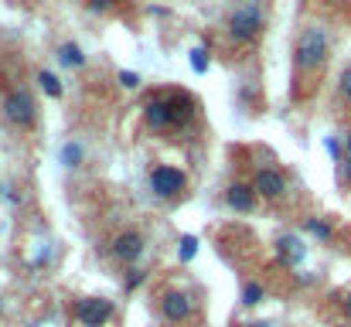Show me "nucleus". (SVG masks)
Listing matches in <instances>:
<instances>
[{"label": "nucleus", "mask_w": 351, "mask_h": 327, "mask_svg": "<svg viewBox=\"0 0 351 327\" xmlns=\"http://www.w3.org/2000/svg\"><path fill=\"white\" fill-rule=\"evenodd\" d=\"M259 300H263V287H259V283H245V287H242V304H245V307H256Z\"/></svg>", "instance_id": "nucleus-19"}, {"label": "nucleus", "mask_w": 351, "mask_h": 327, "mask_svg": "<svg viewBox=\"0 0 351 327\" xmlns=\"http://www.w3.org/2000/svg\"><path fill=\"white\" fill-rule=\"evenodd\" d=\"M188 62H191V69L202 75V72H208V48L205 45H198V48H191V55H188Z\"/></svg>", "instance_id": "nucleus-18"}, {"label": "nucleus", "mask_w": 351, "mask_h": 327, "mask_svg": "<svg viewBox=\"0 0 351 327\" xmlns=\"http://www.w3.org/2000/svg\"><path fill=\"white\" fill-rule=\"evenodd\" d=\"M38 86H41V93H45V96H51V99H62V93H65V86L58 82V75H55V72H48V69H41V72H38Z\"/></svg>", "instance_id": "nucleus-15"}, {"label": "nucleus", "mask_w": 351, "mask_h": 327, "mask_svg": "<svg viewBox=\"0 0 351 327\" xmlns=\"http://www.w3.org/2000/svg\"><path fill=\"white\" fill-rule=\"evenodd\" d=\"M3 119L10 126H17V130L34 126L38 123V103H34V96L24 93V89H10L3 96Z\"/></svg>", "instance_id": "nucleus-3"}, {"label": "nucleus", "mask_w": 351, "mask_h": 327, "mask_svg": "<svg viewBox=\"0 0 351 327\" xmlns=\"http://www.w3.org/2000/svg\"><path fill=\"white\" fill-rule=\"evenodd\" d=\"M113 3L117 0H89V10L93 14H106V10H113Z\"/></svg>", "instance_id": "nucleus-23"}, {"label": "nucleus", "mask_w": 351, "mask_h": 327, "mask_svg": "<svg viewBox=\"0 0 351 327\" xmlns=\"http://www.w3.org/2000/svg\"><path fill=\"white\" fill-rule=\"evenodd\" d=\"M252 191L259 195V198H283L287 195V178L280 174V171H273V167H263V171H256V178H252Z\"/></svg>", "instance_id": "nucleus-8"}, {"label": "nucleus", "mask_w": 351, "mask_h": 327, "mask_svg": "<svg viewBox=\"0 0 351 327\" xmlns=\"http://www.w3.org/2000/svg\"><path fill=\"white\" fill-rule=\"evenodd\" d=\"M345 157H351V133L345 136Z\"/></svg>", "instance_id": "nucleus-28"}, {"label": "nucleus", "mask_w": 351, "mask_h": 327, "mask_svg": "<svg viewBox=\"0 0 351 327\" xmlns=\"http://www.w3.org/2000/svg\"><path fill=\"white\" fill-rule=\"evenodd\" d=\"M338 178H341L345 184H351V157H345V160H341V167H338Z\"/></svg>", "instance_id": "nucleus-25"}, {"label": "nucleus", "mask_w": 351, "mask_h": 327, "mask_svg": "<svg viewBox=\"0 0 351 327\" xmlns=\"http://www.w3.org/2000/svg\"><path fill=\"white\" fill-rule=\"evenodd\" d=\"M110 252H113L117 263L133 266V263L147 252V239H143L140 232H119V235H113V242H110Z\"/></svg>", "instance_id": "nucleus-6"}, {"label": "nucleus", "mask_w": 351, "mask_h": 327, "mask_svg": "<svg viewBox=\"0 0 351 327\" xmlns=\"http://www.w3.org/2000/svg\"><path fill=\"white\" fill-rule=\"evenodd\" d=\"M143 280H147V273H143V269H130V276H126V283H123V287H126V290L133 293V290H136V287H140Z\"/></svg>", "instance_id": "nucleus-21"}, {"label": "nucleus", "mask_w": 351, "mask_h": 327, "mask_svg": "<svg viewBox=\"0 0 351 327\" xmlns=\"http://www.w3.org/2000/svg\"><path fill=\"white\" fill-rule=\"evenodd\" d=\"M263 27H266V17H263V7L259 3H242V7H235L232 14H229V24H226V31H229V38L239 41V45H249V41H256L259 34H263Z\"/></svg>", "instance_id": "nucleus-2"}, {"label": "nucleus", "mask_w": 351, "mask_h": 327, "mask_svg": "<svg viewBox=\"0 0 351 327\" xmlns=\"http://www.w3.org/2000/svg\"><path fill=\"white\" fill-rule=\"evenodd\" d=\"M341 327H345V324H341Z\"/></svg>", "instance_id": "nucleus-30"}, {"label": "nucleus", "mask_w": 351, "mask_h": 327, "mask_svg": "<svg viewBox=\"0 0 351 327\" xmlns=\"http://www.w3.org/2000/svg\"><path fill=\"white\" fill-rule=\"evenodd\" d=\"M239 327H269V321H245V324H239Z\"/></svg>", "instance_id": "nucleus-27"}, {"label": "nucleus", "mask_w": 351, "mask_h": 327, "mask_svg": "<svg viewBox=\"0 0 351 327\" xmlns=\"http://www.w3.org/2000/svg\"><path fill=\"white\" fill-rule=\"evenodd\" d=\"M304 228H307L311 235H317L321 242H328V239L335 235V228H331V221H324V218H307V221H304Z\"/></svg>", "instance_id": "nucleus-16"}, {"label": "nucleus", "mask_w": 351, "mask_h": 327, "mask_svg": "<svg viewBox=\"0 0 351 327\" xmlns=\"http://www.w3.org/2000/svg\"><path fill=\"white\" fill-rule=\"evenodd\" d=\"M341 311H345V317L351 321V290L345 293V297H341Z\"/></svg>", "instance_id": "nucleus-26"}, {"label": "nucleus", "mask_w": 351, "mask_h": 327, "mask_svg": "<svg viewBox=\"0 0 351 327\" xmlns=\"http://www.w3.org/2000/svg\"><path fill=\"white\" fill-rule=\"evenodd\" d=\"M304 256H307V245H304V239L300 235H293V232H287V235H280L276 239V259L283 263V266H300L304 263Z\"/></svg>", "instance_id": "nucleus-9"}, {"label": "nucleus", "mask_w": 351, "mask_h": 327, "mask_svg": "<svg viewBox=\"0 0 351 327\" xmlns=\"http://www.w3.org/2000/svg\"><path fill=\"white\" fill-rule=\"evenodd\" d=\"M328 55H331L328 31H324L321 24L304 27L300 38H297V45H293V62H297V69H304V72H317V69H324Z\"/></svg>", "instance_id": "nucleus-1"}, {"label": "nucleus", "mask_w": 351, "mask_h": 327, "mask_svg": "<svg viewBox=\"0 0 351 327\" xmlns=\"http://www.w3.org/2000/svg\"><path fill=\"white\" fill-rule=\"evenodd\" d=\"M167 109H171V126H188L195 119V99L184 96V93H171L167 99Z\"/></svg>", "instance_id": "nucleus-10"}, {"label": "nucleus", "mask_w": 351, "mask_h": 327, "mask_svg": "<svg viewBox=\"0 0 351 327\" xmlns=\"http://www.w3.org/2000/svg\"><path fill=\"white\" fill-rule=\"evenodd\" d=\"M75 321L79 327H106L113 321V304L106 297H82L75 304Z\"/></svg>", "instance_id": "nucleus-4"}, {"label": "nucleus", "mask_w": 351, "mask_h": 327, "mask_svg": "<svg viewBox=\"0 0 351 327\" xmlns=\"http://www.w3.org/2000/svg\"><path fill=\"white\" fill-rule=\"evenodd\" d=\"M198 256V239L195 235H181V242H178V259L181 263H191Z\"/></svg>", "instance_id": "nucleus-17"}, {"label": "nucleus", "mask_w": 351, "mask_h": 327, "mask_svg": "<svg viewBox=\"0 0 351 327\" xmlns=\"http://www.w3.org/2000/svg\"><path fill=\"white\" fill-rule=\"evenodd\" d=\"M184 184H188V178H184V171H178V167L160 164V167L150 171V191H154L157 198H178V195L184 191Z\"/></svg>", "instance_id": "nucleus-5"}, {"label": "nucleus", "mask_w": 351, "mask_h": 327, "mask_svg": "<svg viewBox=\"0 0 351 327\" xmlns=\"http://www.w3.org/2000/svg\"><path fill=\"white\" fill-rule=\"evenodd\" d=\"M324 150H328L335 160H345V157H341V154H345V147H341V140H338V136H324Z\"/></svg>", "instance_id": "nucleus-20"}, {"label": "nucleus", "mask_w": 351, "mask_h": 327, "mask_svg": "<svg viewBox=\"0 0 351 327\" xmlns=\"http://www.w3.org/2000/svg\"><path fill=\"white\" fill-rule=\"evenodd\" d=\"M256 191L249 188V184H232L229 191H226V202H229V208H235V212H242V215H249L252 208H256Z\"/></svg>", "instance_id": "nucleus-11"}, {"label": "nucleus", "mask_w": 351, "mask_h": 327, "mask_svg": "<svg viewBox=\"0 0 351 327\" xmlns=\"http://www.w3.org/2000/svg\"><path fill=\"white\" fill-rule=\"evenodd\" d=\"M58 164H62L65 171H79V167L86 164V147H82L79 140L62 143V150H58Z\"/></svg>", "instance_id": "nucleus-13"}, {"label": "nucleus", "mask_w": 351, "mask_h": 327, "mask_svg": "<svg viewBox=\"0 0 351 327\" xmlns=\"http://www.w3.org/2000/svg\"><path fill=\"white\" fill-rule=\"evenodd\" d=\"M157 307H160V317L167 324H184L191 317V297L181 293V290H164Z\"/></svg>", "instance_id": "nucleus-7"}, {"label": "nucleus", "mask_w": 351, "mask_h": 327, "mask_svg": "<svg viewBox=\"0 0 351 327\" xmlns=\"http://www.w3.org/2000/svg\"><path fill=\"white\" fill-rule=\"evenodd\" d=\"M0 311H3V300H0Z\"/></svg>", "instance_id": "nucleus-29"}, {"label": "nucleus", "mask_w": 351, "mask_h": 327, "mask_svg": "<svg viewBox=\"0 0 351 327\" xmlns=\"http://www.w3.org/2000/svg\"><path fill=\"white\" fill-rule=\"evenodd\" d=\"M341 96L351 103V69H345V72H341Z\"/></svg>", "instance_id": "nucleus-24"}, {"label": "nucleus", "mask_w": 351, "mask_h": 327, "mask_svg": "<svg viewBox=\"0 0 351 327\" xmlns=\"http://www.w3.org/2000/svg\"><path fill=\"white\" fill-rule=\"evenodd\" d=\"M143 123L150 126V130H167L171 126V109L164 99H150L147 106H143Z\"/></svg>", "instance_id": "nucleus-12"}, {"label": "nucleus", "mask_w": 351, "mask_h": 327, "mask_svg": "<svg viewBox=\"0 0 351 327\" xmlns=\"http://www.w3.org/2000/svg\"><path fill=\"white\" fill-rule=\"evenodd\" d=\"M58 62L65 69H86V51L75 41H65V45H58Z\"/></svg>", "instance_id": "nucleus-14"}, {"label": "nucleus", "mask_w": 351, "mask_h": 327, "mask_svg": "<svg viewBox=\"0 0 351 327\" xmlns=\"http://www.w3.org/2000/svg\"><path fill=\"white\" fill-rule=\"evenodd\" d=\"M119 86L123 89H140V75L136 72H119Z\"/></svg>", "instance_id": "nucleus-22"}]
</instances>
